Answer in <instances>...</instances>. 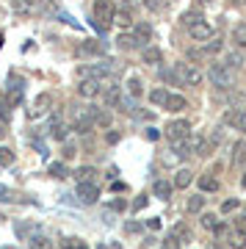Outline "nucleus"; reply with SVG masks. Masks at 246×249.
<instances>
[{
    "label": "nucleus",
    "instance_id": "obj_1",
    "mask_svg": "<svg viewBox=\"0 0 246 249\" xmlns=\"http://www.w3.org/2000/svg\"><path fill=\"white\" fill-rule=\"evenodd\" d=\"M116 17V6L111 0H94V6H91V19H94V28L97 31H108L111 22Z\"/></svg>",
    "mask_w": 246,
    "mask_h": 249
},
{
    "label": "nucleus",
    "instance_id": "obj_2",
    "mask_svg": "<svg viewBox=\"0 0 246 249\" xmlns=\"http://www.w3.org/2000/svg\"><path fill=\"white\" fill-rule=\"evenodd\" d=\"M94 114L97 108H86V106H72L70 116H72V130L75 133H91V127H94Z\"/></svg>",
    "mask_w": 246,
    "mask_h": 249
},
{
    "label": "nucleus",
    "instance_id": "obj_3",
    "mask_svg": "<svg viewBox=\"0 0 246 249\" xmlns=\"http://www.w3.org/2000/svg\"><path fill=\"white\" fill-rule=\"evenodd\" d=\"M208 80L219 89H229L232 86V70H227L224 64H211L208 67Z\"/></svg>",
    "mask_w": 246,
    "mask_h": 249
},
{
    "label": "nucleus",
    "instance_id": "obj_4",
    "mask_svg": "<svg viewBox=\"0 0 246 249\" xmlns=\"http://www.w3.org/2000/svg\"><path fill=\"white\" fill-rule=\"evenodd\" d=\"M175 75H177V80H180V83H185V86H199V83H202V78H205V75L196 70L193 64H177Z\"/></svg>",
    "mask_w": 246,
    "mask_h": 249
},
{
    "label": "nucleus",
    "instance_id": "obj_5",
    "mask_svg": "<svg viewBox=\"0 0 246 249\" xmlns=\"http://www.w3.org/2000/svg\"><path fill=\"white\" fill-rule=\"evenodd\" d=\"M163 133H166V139L172 144H175V142H185V139L191 136V124L185 122V119H175V122L166 124V130H163Z\"/></svg>",
    "mask_w": 246,
    "mask_h": 249
},
{
    "label": "nucleus",
    "instance_id": "obj_6",
    "mask_svg": "<svg viewBox=\"0 0 246 249\" xmlns=\"http://www.w3.org/2000/svg\"><path fill=\"white\" fill-rule=\"evenodd\" d=\"M67 133H70V124L61 119V111H53V116H50V136L55 142H67Z\"/></svg>",
    "mask_w": 246,
    "mask_h": 249
},
{
    "label": "nucleus",
    "instance_id": "obj_7",
    "mask_svg": "<svg viewBox=\"0 0 246 249\" xmlns=\"http://www.w3.org/2000/svg\"><path fill=\"white\" fill-rule=\"evenodd\" d=\"M78 196H80V202L83 205H94L97 199H100V188H97V183H80Z\"/></svg>",
    "mask_w": 246,
    "mask_h": 249
},
{
    "label": "nucleus",
    "instance_id": "obj_8",
    "mask_svg": "<svg viewBox=\"0 0 246 249\" xmlns=\"http://www.w3.org/2000/svg\"><path fill=\"white\" fill-rule=\"evenodd\" d=\"M103 91V83L100 80H91V78H83L78 83V94L80 97H86V100H91V97H97Z\"/></svg>",
    "mask_w": 246,
    "mask_h": 249
},
{
    "label": "nucleus",
    "instance_id": "obj_9",
    "mask_svg": "<svg viewBox=\"0 0 246 249\" xmlns=\"http://www.w3.org/2000/svg\"><path fill=\"white\" fill-rule=\"evenodd\" d=\"M188 34H191V39H196V42H208V39L213 36V28L202 19V22H196V25L188 28Z\"/></svg>",
    "mask_w": 246,
    "mask_h": 249
},
{
    "label": "nucleus",
    "instance_id": "obj_10",
    "mask_svg": "<svg viewBox=\"0 0 246 249\" xmlns=\"http://www.w3.org/2000/svg\"><path fill=\"white\" fill-rule=\"evenodd\" d=\"M14 232H17L22 241H31L34 235H39V224H34V222H19V224H14Z\"/></svg>",
    "mask_w": 246,
    "mask_h": 249
},
{
    "label": "nucleus",
    "instance_id": "obj_11",
    "mask_svg": "<svg viewBox=\"0 0 246 249\" xmlns=\"http://www.w3.org/2000/svg\"><path fill=\"white\" fill-rule=\"evenodd\" d=\"M133 39L139 42V47H147V42L152 39V28L147 25V22H141V25L133 28Z\"/></svg>",
    "mask_w": 246,
    "mask_h": 249
},
{
    "label": "nucleus",
    "instance_id": "obj_12",
    "mask_svg": "<svg viewBox=\"0 0 246 249\" xmlns=\"http://www.w3.org/2000/svg\"><path fill=\"white\" fill-rule=\"evenodd\" d=\"M50 103H53V100L47 97V94H42V97H39V100H36V103H34V108L28 111V116H31V119H39V116H42V114H47V111H50V108H47V106H50Z\"/></svg>",
    "mask_w": 246,
    "mask_h": 249
},
{
    "label": "nucleus",
    "instance_id": "obj_13",
    "mask_svg": "<svg viewBox=\"0 0 246 249\" xmlns=\"http://www.w3.org/2000/svg\"><path fill=\"white\" fill-rule=\"evenodd\" d=\"M227 70H244L246 67V55L241 50H229L227 53V64H224Z\"/></svg>",
    "mask_w": 246,
    "mask_h": 249
},
{
    "label": "nucleus",
    "instance_id": "obj_14",
    "mask_svg": "<svg viewBox=\"0 0 246 249\" xmlns=\"http://www.w3.org/2000/svg\"><path fill=\"white\" fill-rule=\"evenodd\" d=\"M166 111H172V114H177V111H185L188 108V103H185V97L183 94H169V100H166Z\"/></svg>",
    "mask_w": 246,
    "mask_h": 249
},
{
    "label": "nucleus",
    "instance_id": "obj_15",
    "mask_svg": "<svg viewBox=\"0 0 246 249\" xmlns=\"http://www.w3.org/2000/svg\"><path fill=\"white\" fill-rule=\"evenodd\" d=\"M191 183H193V172L191 169H177L175 183H172V186H175V188H188Z\"/></svg>",
    "mask_w": 246,
    "mask_h": 249
},
{
    "label": "nucleus",
    "instance_id": "obj_16",
    "mask_svg": "<svg viewBox=\"0 0 246 249\" xmlns=\"http://www.w3.org/2000/svg\"><path fill=\"white\" fill-rule=\"evenodd\" d=\"M141 58H144V64H160L163 61V53H160L158 47H144V50H141Z\"/></svg>",
    "mask_w": 246,
    "mask_h": 249
},
{
    "label": "nucleus",
    "instance_id": "obj_17",
    "mask_svg": "<svg viewBox=\"0 0 246 249\" xmlns=\"http://www.w3.org/2000/svg\"><path fill=\"white\" fill-rule=\"evenodd\" d=\"M172 183H166V180H155V186H152V194L158 196V199H169L172 196Z\"/></svg>",
    "mask_w": 246,
    "mask_h": 249
},
{
    "label": "nucleus",
    "instance_id": "obj_18",
    "mask_svg": "<svg viewBox=\"0 0 246 249\" xmlns=\"http://www.w3.org/2000/svg\"><path fill=\"white\" fill-rule=\"evenodd\" d=\"M229 247L246 249V230H229Z\"/></svg>",
    "mask_w": 246,
    "mask_h": 249
},
{
    "label": "nucleus",
    "instance_id": "obj_19",
    "mask_svg": "<svg viewBox=\"0 0 246 249\" xmlns=\"http://www.w3.org/2000/svg\"><path fill=\"white\" fill-rule=\"evenodd\" d=\"M28 247H31V249H53V241L39 232V235H34V238L28 241Z\"/></svg>",
    "mask_w": 246,
    "mask_h": 249
},
{
    "label": "nucleus",
    "instance_id": "obj_20",
    "mask_svg": "<svg viewBox=\"0 0 246 249\" xmlns=\"http://www.w3.org/2000/svg\"><path fill=\"white\" fill-rule=\"evenodd\" d=\"M94 175H97V169H94V166H80V169L75 172V178H78V183H94Z\"/></svg>",
    "mask_w": 246,
    "mask_h": 249
},
{
    "label": "nucleus",
    "instance_id": "obj_21",
    "mask_svg": "<svg viewBox=\"0 0 246 249\" xmlns=\"http://www.w3.org/2000/svg\"><path fill=\"white\" fill-rule=\"evenodd\" d=\"M166 100H169V91L166 89H152L150 91V103H152V106L163 108V106H166Z\"/></svg>",
    "mask_w": 246,
    "mask_h": 249
},
{
    "label": "nucleus",
    "instance_id": "obj_22",
    "mask_svg": "<svg viewBox=\"0 0 246 249\" xmlns=\"http://www.w3.org/2000/svg\"><path fill=\"white\" fill-rule=\"evenodd\" d=\"M232 42H235L238 47H246V22L232 28Z\"/></svg>",
    "mask_w": 246,
    "mask_h": 249
},
{
    "label": "nucleus",
    "instance_id": "obj_23",
    "mask_svg": "<svg viewBox=\"0 0 246 249\" xmlns=\"http://www.w3.org/2000/svg\"><path fill=\"white\" fill-rule=\"evenodd\" d=\"M221 122H224V124H232V127H238V130H241V114H238L235 108H229V111H224V116H221Z\"/></svg>",
    "mask_w": 246,
    "mask_h": 249
},
{
    "label": "nucleus",
    "instance_id": "obj_24",
    "mask_svg": "<svg viewBox=\"0 0 246 249\" xmlns=\"http://www.w3.org/2000/svg\"><path fill=\"white\" fill-rule=\"evenodd\" d=\"M127 94H130L133 100H136V97H141V94H144V89H141V80L136 78V75H133V78H127Z\"/></svg>",
    "mask_w": 246,
    "mask_h": 249
},
{
    "label": "nucleus",
    "instance_id": "obj_25",
    "mask_svg": "<svg viewBox=\"0 0 246 249\" xmlns=\"http://www.w3.org/2000/svg\"><path fill=\"white\" fill-rule=\"evenodd\" d=\"M199 188L202 191H219V180L213 178V175H202L199 178Z\"/></svg>",
    "mask_w": 246,
    "mask_h": 249
},
{
    "label": "nucleus",
    "instance_id": "obj_26",
    "mask_svg": "<svg viewBox=\"0 0 246 249\" xmlns=\"http://www.w3.org/2000/svg\"><path fill=\"white\" fill-rule=\"evenodd\" d=\"M116 45L122 47V50H136V47H139V42L133 39V34H122L119 39H116Z\"/></svg>",
    "mask_w": 246,
    "mask_h": 249
},
{
    "label": "nucleus",
    "instance_id": "obj_27",
    "mask_svg": "<svg viewBox=\"0 0 246 249\" xmlns=\"http://www.w3.org/2000/svg\"><path fill=\"white\" fill-rule=\"evenodd\" d=\"M14 160H17V155L11 147H0V166H11Z\"/></svg>",
    "mask_w": 246,
    "mask_h": 249
},
{
    "label": "nucleus",
    "instance_id": "obj_28",
    "mask_svg": "<svg viewBox=\"0 0 246 249\" xmlns=\"http://www.w3.org/2000/svg\"><path fill=\"white\" fill-rule=\"evenodd\" d=\"M221 47H224V42H221V36H211V39L205 42V50H202V53H219Z\"/></svg>",
    "mask_w": 246,
    "mask_h": 249
},
{
    "label": "nucleus",
    "instance_id": "obj_29",
    "mask_svg": "<svg viewBox=\"0 0 246 249\" xmlns=\"http://www.w3.org/2000/svg\"><path fill=\"white\" fill-rule=\"evenodd\" d=\"M185 208H188V213H199V211L205 208V196H199V194H196V196H191Z\"/></svg>",
    "mask_w": 246,
    "mask_h": 249
},
{
    "label": "nucleus",
    "instance_id": "obj_30",
    "mask_svg": "<svg viewBox=\"0 0 246 249\" xmlns=\"http://www.w3.org/2000/svg\"><path fill=\"white\" fill-rule=\"evenodd\" d=\"M246 160V142L235 144V152H232V163H244Z\"/></svg>",
    "mask_w": 246,
    "mask_h": 249
},
{
    "label": "nucleus",
    "instance_id": "obj_31",
    "mask_svg": "<svg viewBox=\"0 0 246 249\" xmlns=\"http://www.w3.org/2000/svg\"><path fill=\"white\" fill-rule=\"evenodd\" d=\"M158 75H160V80H166V83H180V80H177V75H175V70H169V67H160L158 70Z\"/></svg>",
    "mask_w": 246,
    "mask_h": 249
},
{
    "label": "nucleus",
    "instance_id": "obj_32",
    "mask_svg": "<svg viewBox=\"0 0 246 249\" xmlns=\"http://www.w3.org/2000/svg\"><path fill=\"white\" fill-rule=\"evenodd\" d=\"M196 22H202V14H199V11H188V14H183V25L185 28L196 25Z\"/></svg>",
    "mask_w": 246,
    "mask_h": 249
},
{
    "label": "nucleus",
    "instance_id": "obj_33",
    "mask_svg": "<svg viewBox=\"0 0 246 249\" xmlns=\"http://www.w3.org/2000/svg\"><path fill=\"white\" fill-rule=\"evenodd\" d=\"M80 53H88V55H100V53H103V47L97 45V42H83V45H80Z\"/></svg>",
    "mask_w": 246,
    "mask_h": 249
},
{
    "label": "nucleus",
    "instance_id": "obj_34",
    "mask_svg": "<svg viewBox=\"0 0 246 249\" xmlns=\"http://www.w3.org/2000/svg\"><path fill=\"white\" fill-rule=\"evenodd\" d=\"M94 124H100V127H108V124H111V114H108V111H100V108H97V114H94Z\"/></svg>",
    "mask_w": 246,
    "mask_h": 249
},
{
    "label": "nucleus",
    "instance_id": "obj_35",
    "mask_svg": "<svg viewBox=\"0 0 246 249\" xmlns=\"http://www.w3.org/2000/svg\"><path fill=\"white\" fill-rule=\"evenodd\" d=\"M216 224H219V216L216 213H202V227L205 230H216Z\"/></svg>",
    "mask_w": 246,
    "mask_h": 249
},
{
    "label": "nucleus",
    "instance_id": "obj_36",
    "mask_svg": "<svg viewBox=\"0 0 246 249\" xmlns=\"http://www.w3.org/2000/svg\"><path fill=\"white\" fill-rule=\"evenodd\" d=\"M50 175H53V178H67V175H70V172H67V163H50Z\"/></svg>",
    "mask_w": 246,
    "mask_h": 249
},
{
    "label": "nucleus",
    "instance_id": "obj_37",
    "mask_svg": "<svg viewBox=\"0 0 246 249\" xmlns=\"http://www.w3.org/2000/svg\"><path fill=\"white\" fill-rule=\"evenodd\" d=\"M14 9H17V11H22V14H34V11H36V6L31 3V0H17V3H14Z\"/></svg>",
    "mask_w": 246,
    "mask_h": 249
},
{
    "label": "nucleus",
    "instance_id": "obj_38",
    "mask_svg": "<svg viewBox=\"0 0 246 249\" xmlns=\"http://www.w3.org/2000/svg\"><path fill=\"white\" fill-rule=\"evenodd\" d=\"M114 22H119L122 28H130V25H133V19H130V14H127V11H116Z\"/></svg>",
    "mask_w": 246,
    "mask_h": 249
},
{
    "label": "nucleus",
    "instance_id": "obj_39",
    "mask_svg": "<svg viewBox=\"0 0 246 249\" xmlns=\"http://www.w3.org/2000/svg\"><path fill=\"white\" fill-rule=\"evenodd\" d=\"M64 249H88L80 238H64Z\"/></svg>",
    "mask_w": 246,
    "mask_h": 249
},
{
    "label": "nucleus",
    "instance_id": "obj_40",
    "mask_svg": "<svg viewBox=\"0 0 246 249\" xmlns=\"http://www.w3.org/2000/svg\"><path fill=\"white\" fill-rule=\"evenodd\" d=\"M238 199H224V202H221V213H229V211H238Z\"/></svg>",
    "mask_w": 246,
    "mask_h": 249
},
{
    "label": "nucleus",
    "instance_id": "obj_41",
    "mask_svg": "<svg viewBox=\"0 0 246 249\" xmlns=\"http://www.w3.org/2000/svg\"><path fill=\"white\" fill-rule=\"evenodd\" d=\"M160 249H180V241H177L175 235H169V238H163V244H160Z\"/></svg>",
    "mask_w": 246,
    "mask_h": 249
},
{
    "label": "nucleus",
    "instance_id": "obj_42",
    "mask_svg": "<svg viewBox=\"0 0 246 249\" xmlns=\"http://www.w3.org/2000/svg\"><path fill=\"white\" fill-rule=\"evenodd\" d=\"M78 155V150H75V144H64V160H72Z\"/></svg>",
    "mask_w": 246,
    "mask_h": 249
},
{
    "label": "nucleus",
    "instance_id": "obj_43",
    "mask_svg": "<svg viewBox=\"0 0 246 249\" xmlns=\"http://www.w3.org/2000/svg\"><path fill=\"white\" fill-rule=\"evenodd\" d=\"M144 6H147L150 11H160L163 9V0H144Z\"/></svg>",
    "mask_w": 246,
    "mask_h": 249
},
{
    "label": "nucleus",
    "instance_id": "obj_44",
    "mask_svg": "<svg viewBox=\"0 0 246 249\" xmlns=\"http://www.w3.org/2000/svg\"><path fill=\"white\" fill-rule=\"evenodd\" d=\"M14 196H11V188H6V186H0V202H11Z\"/></svg>",
    "mask_w": 246,
    "mask_h": 249
},
{
    "label": "nucleus",
    "instance_id": "obj_45",
    "mask_svg": "<svg viewBox=\"0 0 246 249\" xmlns=\"http://www.w3.org/2000/svg\"><path fill=\"white\" fill-rule=\"evenodd\" d=\"M147 202H150V199H147V196H139V199H136V202H133V208H136V211H141V208H147Z\"/></svg>",
    "mask_w": 246,
    "mask_h": 249
},
{
    "label": "nucleus",
    "instance_id": "obj_46",
    "mask_svg": "<svg viewBox=\"0 0 246 249\" xmlns=\"http://www.w3.org/2000/svg\"><path fill=\"white\" fill-rule=\"evenodd\" d=\"M147 139H150V142H158V139H160V133L155 130V127H147Z\"/></svg>",
    "mask_w": 246,
    "mask_h": 249
},
{
    "label": "nucleus",
    "instance_id": "obj_47",
    "mask_svg": "<svg viewBox=\"0 0 246 249\" xmlns=\"http://www.w3.org/2000/svg\"><path fill=\"white\" fill-rule=\"evenodd\" d=\"M147 227H150V230H160V219H150V222H147Z\"/></svg>",
    "mask_w": 246,
    "mask_h": 249
},
{
    "label": "nucleus",
    "instance_id": "obj_48",
    "mask_svg": "<svg viewBox=\"0 0 246 249\" xmlns=\"http://www.w3.org/2000/svg\"><path fill=\"white\" fill-rule=\"evenodd\" d=\"M105 139H108V144H116V142H119V133H108Z\"/></svg>",
    "mask_w": 246,
    "mask_h": 249
},
{
    "label": "nucleus",
    "instance_id": "obj_49",
    "mask_svg": "<svg viewBox=\"0 0 246 249\" xmlns=\"http://www.w3.org/2000/svg\"><path fill=\"white\" fill-rule=\"evenodd\" d=\"M114 211H124V199H116V202H114Z\"/></svg>",
    "mask_w": 246,
    "mask_h": 249
},
{
    "label": "nucleus",
    "instance_id": "obj_50",
    "mask_svg": "<svg viewBox=\"0 0 246 249\" xmlns=\"http://www.w3.org/2000/svg\"><path fill=\"white\" fill-rule=\"evenodd\" d=\"M241 130H246V111L241 114Z\"/></svg>",
    "mask_w": 246,
    "mask_h": 249
},
{
    "label": "nucleus",
    "instance_id": "obj_51",
    "mask_svg": "<svg viewBox=\"0 0 246 249\" xmlns=\"http://www.w3.org/2000/svg\"><path fill=\"white\" fill-rule=\"evenodd\" d=\"M241 186H244V188H246V178H244V180H241Z\"/></svg>",
    "mask_w": 246,
    "mask_h": 249
},
{
    "label": "nucleus",
    "instance_id": "obj_52",
    "mask_svg": "<svg viewBox=\"0 0 246 249\" xmlns=\"http://www.w3.org/2000/svg\"><path fill=\"white\" fill-rule=\"evenodd\" d=\"M0 45H3V34H0Z\"/></svg>",
    "mask_w": 246,
    "mask_h": 249
},
{
    "label": "nucleus",
    "instance_id": "obj_53",
    "mask_svg": "<svg viewBox=\"0 0 246 249\" xmlns=\"http://www.w3.org/2000/svg\"><path fill=\"white\" fill-rule=\"evenodd\" d=\"M3 249H14V247H3Z\"/></svg>",
    "mask_w": 246,
    "mask_h": 249
}]
</instances>
